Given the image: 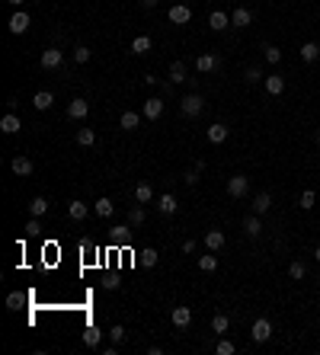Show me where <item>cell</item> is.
Returning a JSON list of instances; mask_svg holds the SVG:
<instances>
[{
	"instance_id": "cell-1",
	"label": "cell",
	"mask_w": 320,
	"mask_h": 355,
	"mask_svg": "<svg viewBox=\"0 0 320 355\" xmlns=\"http://www.w3.org/2000/svg\"><path fill=\"white\" fill-rule=\"evenodd\" d=\"M180 109H183V115H202V109H205V99L199 96V93H189V96H183L180 99Z\"/></svg>"
},
{
	"instance_id": "cell-2",
	"label": "cell",
	"mask_w": 320,
	"mask_h": 355,
	"mask_svg": "<svg viewBox=\"0 0 320 355\" xmlns=\"http://www.w3.org/2000/svg\"><path fill=\"white\" fill-rule=\"evenodd\" d=\"M247 186H250V180H247L243 173L231 176V180H228V195H231V198H240V195H247Z\"/></svg>"
},
{
	"instance_id": "cell-3",
	"label": "cell",
	"mask_w": 320,
	"mask_h": 355,
	"mask_svg": "<svg viewBox=\"0 0 320 355\" xmlns=\"http://www.w3.org/2000/svg\"><path fill=\"white\" fill-rule=\"evenodd\" d=\"M64 64V52L61 48H45L42 52V67L45 70H55V67H61Z\"/></svg>"
},
{
	"instance_id": "cell-4",
	"label": "cell",
	"mask_w": 320,
	"mask_h": 355,
	"mask_svg": "<svg viewBox=\"0 0 320 355\" xmlns=\"http://www.w3.org/2000/svg\"><path fill=\"white\" fill-rule=\"evenodd\" d=\"M189 19H192V10H189L186 4H173V7H170V22H176V26H186Z\"/></svg>"
},
{
	"instance_id": "cell-5",
	"label": "cell",
	"mask_w": 320,
	"mask_h": 355,
	"mask_svg": "<svg viewBox=\"0 0 320 355\" xmlns=\"http://www.w3.org/2000/svg\"><path fill=\"white\" fill-rule=\"evenodd\" d=\"M250 336H253L256 342H266V339L272 336V323L266 320V317H259V320L253 323V329H250Z\"/></svg>"
},
{
	"instance_id": "cell-6",
	"label": "cell",
	"mask_w": 320,
	"mask_h": 355,
	"mask_svg": "<svg viewBox=\"0 0 320 355\" xmlns=\"http://www.w3.org/2000/svg\"><path fill=\"white\" fill-rule=\"evenodd\" d=\"M19 128H22V122H19L16 112H7L4 118H0V132H4V135H16Z\"/></svg>"
},
{
	"instance_id": "cell-7",
	"label": "cell",
	"mask_w": 320,
	"mask_h": 355,
	"mask_svg": "<svg viewBox=\"0 0 320 355\" xmlns=\"http://www.w3.org/2000/svg\"><path fill=\"white\" fill-rule=\"evenodd\" d=\"M26 29H29V16L22 13V10H16V13L10 16V32H13V35H22Z\"/></svg>"
},
{
	"instance_id": "cell-8",
	"label": "cell",
	"mask_w": 320,
	"mask_h": 355,
	"mask_svg": "<svg viewBox=\"0 0 320 355\" xmlns=\"http://www.w3.org/2000/svg\"><path fill=\"white\" fill-rule=\"evenodd\" d=\"M170 320H173V326H189L192 323V311H189V307H173V314H170Z\"/></svg>"
},
{
	"instance_id": "cell-9",
	"label": "cell",
	"mask_w": 320,
	"mask_h": 355,
	"mask_svg": "<svg viewBox=\"0 0 320 355\" xmlns=\"http://www.w3.org/2000/svg\"><path fill=\"white\" fill-rule=\"evenodd\" d=\"M215 67H218V58L215 55H199L195 58V70H199V74H211Z\"/></svg>"
},
{
	"instance_id": "cell-10",
	"label": "cell",
	"mask_w": 320,
	"mask_h": 355,
	"mask_svg": "<svg viewBox=\"0 0 320 355\" xmlns=\"http://www.w3.org/2000/svg\"><path fill=\"white\" fill-rule=\"evenodd\" d=\"M141 112H144V118H147V122H154V118H160V115H163V99H147V103H144V109H141Z\"/></svg>"
},
{
	"instance_id": "cell-11",
	"label": "cell",
	"mask_w": 320,
	"mask_h": 355,
	"mask_svg": "<svg viewBox=\"0 0 320 355\" xmlns=\"http://www.w3.org/2000/svg\"><path fill=\"white\" fill-rule=\"evenodd\" d=\"M87 112H90V103L87 99H74L67 106V118H87Z\"/></svg>"
},
{
	"instance_id": "cell-12",
	"label": "cell",
	"mask_w": 320,
	"mask_h": 355,
	"mask_svg": "<svg viewBox=\"0 0 320 355\" xmlns=\"http://www.w3.org/2000/svg\"><path fill=\"white\" fill-rule=\"evenodd\" d=\"M266 84V93H272V96H282V93H285V80H282L279 74H272V77H266L263 80Z\"/></svg>"
},
{
	"instance_id": "cell-13",
	"label": "cell",
	"mask_w": 320,
	"mask_h": 355,
	"mask_svg": "<svg viewBox=\"0 0 320 355\" xmlns=\"http://www.w3.org/2000/svg\"><path fill=\"white\" fill-rule=\"evenodd\" d=\"M208 141H211V144H224V141H228V128H224L221 122L208 125Z\"/></svg>"
},
{
	"instance_id": "cell-14",
	"label": "cell",
	"mask_w": 320,
	"mask_h": 355,
	"mask_svg": "<svg viewBox=\"0 0 320 355\" xmlns=\"http://www.w3.org/2000/svg\"><path fill=\"white\" fill-rule=\"evenodd\" d=\"M208 26L221 32V29H228V26H231V16H228V13H224V10H215V13H211V16H208Z\"/></svg>"
},
{
	"instance_id": "cell-15",
	"label": "cell",
	"mask_w": 320,
	"mask_h": 355,
	"mask_svg": "<svg viewBox=\"0 0 320 355\" xmlns=\"http://www.w3.org/2000/svg\"><path fill=\"white\" fill-rule=\"evenodd\" d=\"M100 342H103V329H100V326H87V329H84V346L96 349Z\"/></svg>"
},
{
	"instance_id": "cell-16",
	"label": "cell",
	"mask_w": 320,
	"mask_h": 355,
	"mask_svg": "<svg viewBox=\"0 0 320 355\" xmlns=\"http://www.w3.org/2000/svg\"><path fill=\"white\" fill-rule=\"evenodd\" d=\"M10 167H13V173H16V176H29V173H32V160L19 154V157H13V163H10Z\"/></svg>"
},
{
	"instance_id": "cell-17",
	"label": "cell",
	"mask_w": 320,
	"mask_h": 355,
	"mask_svg": "<svg viewBox=\"0 0 320 355\" xmlns=\"http://www.w3.org/2000/svg\"><path fill=\"white\" fill-rule=\"evenodd\" d=\"M317 58H320V45L317 42H304L301 45V61L311 64V61H317Z\"/></svg>"
},
{
	"instance_id": "cell-18",
	"label": "cell",
	"mask_w": 320,
	"mask_h": 355,
	"mask_svg": "<svg viewBox=\"0 0 320 355\" xmlns=\"http://www.w3.org/2000/svg\"><path fill=\"white\" fill-rule=\"evenodd\" d=\"M176 208H180V205H176L173 195H160L157 198V211H160V215H176Z\"/></svg>"
},
{
	"instance_id": "cell-19",
	"label": "cell",
	"mask_w": 320,
	"mask_h": 355,
	"mask_svg": "<svg viewBox=\"0 0 320 355\" xmlns=\"http://www.w3.org/2000/svg\"><path fill=\"white\" fill-rule=\"evenodd\" d=\"M250 19H253L250 10H247V7H237L234 16H231V26H250Z\"/></svg>"
},
{
	"instance_id": "cell-20",
	"label": "cell",
	"mask_w": 320,
	"mask_h": 355,
	"mask_svg": "<svg viewBox=\"0 0 320 355\" xmlns=\"http://www.w3.org/2000/svg\"><path fill=\"white\" fill-rule=\"evenodd\" d=\"M243 231L250 234V237H259V234H263V221H259V215H247V221H243Z\"/></svg>"
},
{
	"instance_id": "cell-21",
	"label": "cell",
	"mask_w": 320,
	"mask_h": 355,
	"mask_svg": "<svg viewBox=\"0 0 320 355\" xmlns=\"http://www.w3.org/2000/svg\"><path fill=\"white\" fill-rule=\"evenodd\" d=\"M45 211H48V198H45V195H39V198H32V202H29V215L32 218H42Z\"/></svg>"
},
{
	"instance_id": "cell-22",
	"label": "cell",
	"mask_w": 320,
	"mask_h": 355,
	"mask_svg": "<svg viewBox=\"0 0 320 355\" xmlns=\"http://www.w3.org/2000/svg\"><path fill=\"white\" fill-rule=\"evenodd\" d=\"M269 205H272L269 192H259V195L253 198V215H266V211H269Z\"/></svg>"
},
{
	"instance_id": "cell-23",
	"label": "cell",
	"mask_w": 320,
	"mask_h": 355,
	"mask_svg": "<svg viewBox=\"0 0 320 355\" xmlns=\"http://www.w3.org/2000/svg\"><path fill=\"white\" fill-rule=\"evenodd\" d=\"M205 246L208 250H221L224 246V231H208L205 234Z\"/></svg>"
},
{
	"instance_id": "cell-24",
	"label": "cell",
	"mask_w": 320,
	"mask_h": 355,
	"mask_svg": "<svg viewBox=\"0 0 320 355\" xmlns=\"http://www.w3.org/2000/svg\"><path fill=\"white\" fill-rule=\"evenodd\" d=\"M52 103H55V96L48 90H39V93H35V99H32L35 109H52Z\"/></svg>"
},
{
	"instance_id": "cell-25",
	"label": "cell",
	"mask_w": 320,
	"mask_h": 355,
	"mask_svg": "<svg viewBox=\"0 0 320 355\" xmlns=\"http://www.w3.org/2000/svg\"><path fill=\"white\" fill-rule=\"evenodd\" d=\"M67 215L74 218V221H84V218L90 215V208H87L84 202H70V205H67Z\"/></svg>"
},
{
	"instance_id": "cell-26",
	"label": "cell",
	"mask_w": 320,
	"mask_h": 355,
	"mask_svg": "<svg viewBox=\"0 0 320 355\" xmlns=\"http://www.w3.org/2000/svg\"><path fill=\"white\" fill-rule=\"evenodd\" d=\"M138 263L144 269H154V266H157V250H151V246H147V250H141L138 253Z\"/></svg>"
},
{
	"instance_id": "cell-27",
	"label": "cell",
	"mask_w": 320,
	"mask_h": 355,
	"mask_svg": "<svg viewBox=\"0 0 320 355\" xmlns=\"http://www.w3.org/2000/svg\"><path fill=\"white\" fill-rule=\"evenodd\" d=\"M186 80V64L183 61H173L170 64V84H183Z\"/></svg>"
},
{
	"instance_id": "cell-28",
	"label": "cell",
	"mask_w": 320,
	"mask_h": 355,
	"mask_svg": "<svg viewBox=\"0 0 320 355\" xmlns=\"http://www.w3.org/2000/svg\"><path fill=\"white\" fill-rule=\"evenodd\" d=\"M135 198H138L141 205H144V202H151V198H154V189H151V183H138V189H135Z\"/></svg>"
},
{
	"instance_id": "cell-29",
	"label": "cell",
	"mask_w": 320,
	"mask_h": 355,
	"mask_svg": "<svg viewBox=\"0 0 320 355\" xmlns=\"http://www.w3.org/2000/svg\"><path fill=\"white\" fill-rule=\"evenodd\" d=\"M112 211H115L112 198H106V195H103V198H96V215H100V218H109Z\"/></svg>"
},
{
	"instance_id": "cell-30",
	"label": "cell",
	"mask_w": 320,
	"mask_h": 355,
	"mask_svg": "<svg viewBox=\"0 0 320 355\" xmlns=\"http://www.w3.org/2000/svg\"><path fill=\"white\" fill-rule=\"evenodd\" d=\"M138 125H141V115L138 112H122V128H125V132H135Z\"/></svg>"
},
{
	"instance_id": "cell-31",
	"label": "cell",
	"mask_w": 320,
	"mask_h": 355,
	"mask_svg": "<svg viewBox=\"0 0 320 355\" xmlns=\"http://www.w3.org/2000/svg\"><path fill=\"white\" fill-rule=\"evenodd\" d=\"M77 144H84V147L96 144V132H93V128H80L77 132Z\"/></svg>"
},
{
	"instance_id": "cell-32",
	"label": "cell",
	"mask_w": 320,
	"mask_h": 355,
	"mask_svg": "<svg viewBox=\"0 0 320 355\" xmlns=\"http://www.w3.org/2000/svg\"><path fill=\"white\" fill-rule=\"evenodd\" d=\"M228 326H231L228 314H215L211 317V329H215V333H228Z\"/></svg>"
},
{
	"instance_id": "cell-33",
	"label": "cell",
	"mask_w": 320,
	"mask_h": 355,
	"mask_svg": "<svg viewBox=\"0 0 320 355\" xmlns=\"http://www.w3.org/2000/svg\"><path fill=\"white\" fill-rule=\"evenodd\" d=\"M109 234H112V240H115V243H122V246H125L128 240H132V231H128V227H122V224H118V227H112Z\"/></svg>"
},
{
	"instance_id": "cell-34",
	"label": "cell",
	"mask_w": 320,
	"mask_h": 355,
	"mask_svg": "<svg viewBox=\"0 0 320 355\" xmlns=\"http://www.w3.org/2000/svg\"><path fill=\"white\" fill-rule=\"evenodd\" d=\"M128 224H132V227H141V224H144V208L141 205H135L132 211H128Z\"/></svg>"
},
{
	"instance_id": "cell-35",
	"label": "cell",
	"mask_w": 320,
	"mask_h": 355,
	"mask_svg": "<svg viewBox=\"0 0 320 355\" xmlns=\"http://www.w3.org/2000/svg\"><path fill=\"white\" fill-rule=\"evenodd\" d=\"M132 52H135V55H144V52H151V39H147V35H138V39L132 42Z\"/></svg>"
},
{
	"instance_id": "cell-36",
	"label": "cell",
	"mask_w": 320,
	"mask_h": 355,
	"mask_svg": "<svg viewBox=\"0 0 320 355\" xmlns=\"http://www.w3.org/2000/svg\"><path fill=\"white\" fill-rule=\"evenodd\" d=\"M22 301H26V298H22L19 291H10V294H7V311H19Z\"/></svg>"
},
{
	"instance_id": "cell-37",
	"label": "cell",
	"mask_w": 320,
	"mask_h": 355,
	"mask_svg": "<svg viewBox=\"0 0 320 355\" xmlns=\"http://www.w3.org/2000/svg\"><path fill=\"white\" fill-rule=\"evenodd\" d=\"M109 339L115 342V346H122V342L128 339V333H125V326H122V323H118V326H112V329H109Z\"/></svg>"
},
{
	"instance_id": "cell-38",
	"label": "cell",
	"mask_w": 320,
	"mask_h": 355,
	"mask_svg": "<svg viewBox=\"0 0 320 355\" xmlns=\"http://www.w3.org/2000/svg\"><path fill=\"white\" fill-rule=\"evenodd\" d=\"M199 269H202V272H215L218 269V259L215 256H199Z\"/></svg>"
},
{
	"instance_id": "cell-39",
	"label": "cell",
	"mask_w": 320,
	"mask_h": 355,
	"mask_svg": "<svg viewBox=\"0 0 320 355\" xmlns=\"http://www.w3.org/2000/svg\"><path fill=\"white\" fill-rule=\"evenodd\" d=\"M314 202H317L314 189H304V192H301V208H314Z\"/></svg>"
},
{
	"instance_id": "cell-40",
	"label": "cell",
	"mask_w": 320,
	"mask_h": 355,
	"mask_svg": "<svg viewBox=\"0 0 320 355\" xmlns=\"http://www.w3.org/2000/svg\"><path fill=\"white\" fill-rule=\"evenodd\" d=\"M74 61H77V64H87V61H90V48L77 45V48H74Z\"/></svg>"
},
{
	"instance_id": "cell-41",
	"label": "cell",
	"mask_w": 320,
	"mask_h": 355,
	"mask_svg": "<svg viewBox=\"0 0 320 355\" xmlns=\"http://www.w3.org/2000/svg\"><path fill=\"white\" fill-rule=\"evenodd\" d=\"M215 352H218V355H234V342H231V339H221L218 346H215Z\"/></svg>"
},
{
	"instance_id": "cell-42",
	"label": "cell",
	"mask_w": 320,
	"mask_h": 355,
	"mask_svg": "<svg viewBox=\"0 0 320 355\" xmlns=\"http://www.w3.org/2000/svg\"><path fill=\"white\" fill-rule=\"evenodd\" d=\"M266 61H269V64H279V61H282V52L276 48V45H269V48H266Z\"/></svg>"
},
{
	"instance_id": "cell-43",
	"label": "cell",
	"mask_w": 320,
	"mask_h": 355,
	"mask_svg": "<svg viewBox=\"0 0 320 355\" xmlns=\"http://www.w3.org/2000/svg\"><path fill=\"white\" fill-rule=\"evenodd\" d=\"M26 234H29V237H39V234H42V221H39V218H32V221L26 224Z\"/></svg>"
},
{
	"instance_id": "cell-44",
	"label": "cell",
	"mask_w": 320,
	"mask_h": 355,
	"mask_svg": "<svg viewBox=\"0 0 320 355\" xmlns=\"http://www.w3.org/2000/svg\"><path fill=\"white\" fill-rule=\"evenodd\" d=\"M259 80H266L259 67H250V70H247V84H259Z\"/></svg>"
},
{
	"instance_id": "cell-45",
	"label": "cell",
	"mask_w": 320,
	"mask_h": 355,
	"mask_svg": "<svg viewBox=\"0 0 320 355\" xmlns=\"http://www.w3.org/2000/svg\"><path fill=\"white\" fill-rule=\"evenodd\" d=\"M304 272H307L304 263H291V266H288V275H291V278H304Z\"/></svg>"
},
{
	"instance_id": "cell-46",
	"label": "cell",
	"mask_w": 320,
	"mask_h": 355,
	"mask_svg": "<svg viewBox=\"0 0 320 355\" xmlns=\"http://www.w3.org/2000/svg\"><path fill=\"white\" fill-rule=\"evenodd\" d=\"M199 173H202L199 167H192V170H189V173L183 176V180H186V186H195V183H199Z\"/></svg>"
},
{
	"instance_id": "cell-47",
	"label": "cell",
	"mask_w": 320,
	"mask_h": 355,
	"mask_svg": "<svg viewBox=\"0 0 320 355\" xmlns=\"http://www.w3.org/2000/svg\"><path fill=\"white\" fill-rule=\"evenodd\" d=\"M103 285L109 288V291H115V288H118V278H115V275H106V282H103Z\"/></svg>"
},
{
	"instance_id": "cell-48",
	"label": "cell",
	"mask_w": 320,
	"mask_h": 355,
	"mask_svg": "<svg viewBox=\"0 0 320 355\" xmlns=\"http://www.w3.org/2000/svg\"><path fill=\"white\" fill-rule=\"evenodd\" d=\"M183 253H195V240H186L183 243Z\"/></svg>"
},
{
	"instance_id": "cell-49",
	"label": "cell",
	"mask_w": 320,
	"mask_h": 355,
	"mask_svg": "<svg viewBox=\"0 0 320 355\" xmlns=\"http://www.w3.org/2000/svg\"><path fill=\"white\" fill-rule=\"evenodd\" d=\"M141 7H144V10H154V7H157V0H141Z\"/></svg>"
},
{
	"instance_id": "cell-50",
	"label": "cell",
	"mask_w": 320,
	"mask_h": 355,
	"mask_svg": "<svg viewBox=\"0 0 320 355\" xmlns=\"http://www.w3.org/2000/svg\"><path fill=\"white\" fill-rule=\"evenodd\" d=\"M10 4H13V7H22V4H26V0H10Z\"/></svg>"
},
{
	"instance_id": "cell-51",
	"label": "cell",
	"mask_w": 320,
	"mask_h": 355,
	"mask_svg": "<svg viewBox=\"0 0 320 355\" xmlns=\"http://www.w3.org/2000/svg\"><path fill=\"white\" fill-rule=\"evenodd\" d=\"M314 141H317V144H320V128H317V132H314Z\"/></svg>"
},
{
	"instance_id": "cell-52",
	"label": "cell",
	"mask_w": 320,
	"mask_h": 355,
	"mask_svg": "<svg viewBox=\"0 0 320 355\" xmlns=\"http://www.w3.org/2000/svg\"><path fill=\"white\" fill-rule=\"evenodd\" d=\"M314 259H317V263H320V246H317V250H314Z\"/></svg>"
},
{
	"instance_id": "cell-53",
	"label": "cell",
	"mask_w": 320,
	"mask_h": 355,
	"mask_svg": "<svg viewBox=\"0 0 320 355\" xmlns=\"http://www.w3.org/2000/svg\"><path fill=\"white\" fill-rule=\"evenodd\" d=\"M317 282H320V278H317Z\"/></svg>"
}]
</instances>
